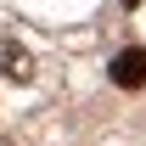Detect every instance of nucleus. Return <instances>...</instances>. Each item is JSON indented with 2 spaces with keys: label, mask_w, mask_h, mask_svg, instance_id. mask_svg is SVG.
I'll use <instances>...</instances> for the list:
<instances>
[{
  "label": "nucleus",
  "mask_w": 146,
  "mask_h": 146,
  "mask_svg": "<svg viewBox=\"0 0 146 146\" xmlns=\"http://www.w3.org/2000/svg\"><path fill=\"white\" fill-rule=\"evenodd\" d=\"M124 6H135V0H124Z\"/></svg>",
  "instance_id": "20e7f679"
},
{
  "label": "nucleus",
  "mask_w": 146,
  "mask_h": 146,
  "mask_svg": "<svg viewBox=\"0 0 146 146\" xmlns=\"http://www.w3.org/2000/svg\"><path fill=\"white\" fill-rule=\"evenodd\" d=\"M0 146H11V141H6V135H0Z\"/></svg>",
  "instance_id": "7ed1b4c3"
},
{
  "label": "nucleus",
  "mask_w": 146,
  "mask_h": 146,
  "mask_svg": "<svg viewBox=\"0 0 146 146\" xmlns=\"http://www.w3.org/2000/svg\"><path fill=\"white\" fill-rule=\"evenodd\" d=\"M107 73H112V84H118V90H141V84H146V51H141V45L118 51Z\"/></svg>",
  "instance_id": "f257e3e1"
},
{
  "label": "nucleus",
  "mask_w": 146,
  "mask_h": 146,
  "mask_svg": "<svg viewBox=\"0 0 146 146\" xmlns=\"http://www.w3.org/2000/svg\"><path fill=\"white\" fill-rule=\"evenodd\" d=\"M0 62H6V73H11V79H34V62H28L17 45H0Z\"/></svg>",
  "instance_id": "f03ea898"
}]
</instances>
